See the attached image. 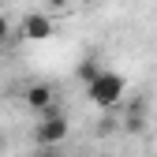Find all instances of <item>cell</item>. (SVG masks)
<instances>
[{
	"mask_svg": "<svg viewBox=\"0 0 157 157\" xmlns=\"http://www.w3.org/2000/svg\"><path fill=\"white\" fill-rule=\"evenodd\" d=\"M8 37H11V26H8V15L0 11V41H8Z\"/></svg>",
	"mask_w": 157,
	"mask_h": 157,
	"instance_id": "cell-6",
	"label": "cell"
},
{
	"mask_svg": "<svg viewBox=\"0 0 157 157\" xmlns=\"http://www.w3.org/2000/svg\"><path fill=\"white\" fill-rule=\"evenodd\" d=\"M49 4H52V8H64V4H67V0H49Z\"/></svg>",
	"mask_w": 157,
	"mask_h": 157,
	"instance_id": "cell-7",
	"label": "cell"
},
{
	"mask_svg": "<svg viewBox=\"0 0 157 157\" xmlns=\"http://www.w3.org/2000/svg\"><path fill=\"white\" fill-rule=\"evenodd\" d=\"M75 75L82 78V82H86V90H90V86L97 82V78H101V64H97V60H82V64L75 67Z\"/></svg>",
	"mask_w": 157,
	"mask_h": 157,
	"instance_id": "cell-5",
	"label": "cell"
},
{
	"mask_svg": "<svg viewBox=\"0 0 157 157\" xmlns=\"http://www.w3.org/2000/svg\"><path fill=\"white\" fill-rule=\"evenodd\" d=\"M19 34H23L26 41H49V37H52V19L41 15V11H30L23 19V30H19Z\"/></svg>",
	"mask_w": 157,
	"mask_h": 157,
	"instance_id": "cell-3",
	"label": "cell"
},
{
	"mask_svg": "<svg viewBox=\"0 0 157 157\" xmlns=\"http://www.w3.org/2000/svg\"><path fill=\"white\" fill-rule=\"evenodd\" d=\"M26 105H30L34 112H41V116H52V112H56V109H52V90H49L45 82H37V86L26 90Z\"/></svg>",
	"mask_w": 157,
	"mask_h": 157,
	"instance_id": "cell-4",
	"label": "cell"
},
{
	"mask_svg": "<svg viewBox=\"0 0 157 157\" xmlns=\"http://www.w3.org/2000/svg\"><path fill=\"white\" fill-rule=\"evenodd\" d=\"M124 86H127V78H124L120 71H101V78H97L86 94H90V101H94L97 109H112V105L124 97Z\"/></svg>",
	"mask_w": 157,
	"mask_h": 157,
	"instance_id": "cell-1",
	"label": "cell"
},
{
	"mask_svg": "<svg viewBox=\"0 0 157 157\" xmlns=\"http://www.w3.org/2000/svg\"><path fill=\"white\" fill-rule=\"evenodd\" d=\"M34 139H37V146H56V142H64V139H67V120H64L60 112L41 116V124H37Z\"/></svg>",
	"mask_w": 157,
	"mask_h": 157,
	"instance_id": "cell-2",
	"label": "cell"
}]
</instances>
